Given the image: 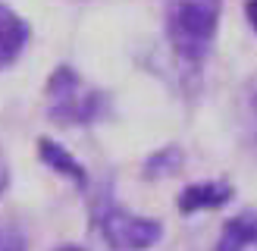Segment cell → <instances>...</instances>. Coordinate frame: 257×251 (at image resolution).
<instances>
[{"instance_id":"cell-9","label":"cell","mask_w":257,"mask_h":251,"mask_svg":"<svg viewBox=\"0 0 257 251\" xmlns=\"http://www.w3.org/2000/svg\"><path fill=\"white\" fill-rule=\"evenodd\" d=\"M0 251H29V238L19 226L0 223Z\"/></svg>"},{"instance_id":"cell-6","label":"cell","mask_w":257,"mask_h":251,"mask_svg":"<svg viewBox=\"0 0 257 251\" xmlns=\"http://www.w3.org/2000/svg\"><path fill=\"white\" fill-rule=\"evenodd\" d=\"M38 157H41V163H44L47 170H54L57 176L69 179L75 188H82V192L88 188V170L72 157V151H66L60 142H54V138L41 135V138H38Z\"/></svg>"},{"instance_id":"cell-10","label":"cell","mask_w":257,"mask_h":251,"mask_svg":"<svg viewBox=\"0 0 257 251\" xmlns=\"http://www.w3.org/2000/svg\"><path fill=\"white\" fill-rule=\"evenodd\" d=\"M7 188H10V163L4 157V151H0V195H4Z\"/></svg>"},{"instance_id":"cell-2","label":"cell","mask_w":257,"mask_h":251,"mask_svg":"<svg viewBox=\"0 0 257 251\" xmlns=\"http://www.w3.org/2000/svg\"><path fill=\"white\" fill-rule=\"evenodd\" d=\"M47 97V119L63 129L91 126L107 113V94L88 85L72 66H57L44 85Z\"/></svg>"},{"instance_id":"cell-8","label":"cell","mask_w":257,"mask_h":251,"mask_svg":"<svg viewBox=\"0 0 257 251\" xmlns=\"http://www.w3.org/2000/svg\"><path fill=\"white\" fill-rule=\"evenodd\" d=\"M179 167H182V151H179V148H163V151H157V154L145 163V173H148V179H157V176L176 173Z\"/></svg>"},{"instance_id":"cell-7","label":"cell","mask_w":257,"mask_h":251,"mask_svg":"<svg viewBox=\"0 0 257 251\" xmlns=\"http://www.w3.org/2000/svg\"><path fill=\"white\" fill-rule=\"evenodd\" d=\"M216 251H257V213H241L223 226Z\"/></svg>"},{"instance_id":"cell-11","label":"cell","mask_w":257,"mask_h":251,"mask_svg":"<svg viewBox=\"0 0 257 251\" xmlns=\"http://www.w3.org/2000/svg\"><path fill=\"white\" fill-rule=\"evenodd\" d=\"M245 16H248V25L257 35V0H248V4H245Z\"/></svg>"},{"instance_id":"cell-5","label":"cell","mask_w":257,"mask_h":251,"mask_svg":"<svg viewBox=\"0 0 257 251\" xmlns=\"http://www.w3.org/2000/svg\"><path fill=\"white\" fill-rule=\"evenodd\" d=\"M32 41V25L0 0V72L16 63Z\"/></svg>"},{"instance_id":"cell-12","label":"cell","mask_w":257,"mask_h":251,"mask_svg":"<svg viewBox=\"0 0 257 251\" xmlns=\"http://www.w3.org/2000/svg\"><path fill=\"white\" fill-rule=\"evenodd\" d=\"M54 251H85V248H79V245H60V248H54Z\"/></svg>"},{"instance_id":"cell-4","label":"cell","mask_w":257,"mask_h":251,"mask_svg":"<svg viewBox=\"0 0 257 251\" xmlns=\"http://www.w3.org/2000/svg\"><path fill=\"white\" fill-rule=\"evenodd\" d=\"M232 195H235V188L226 179H201L179 192L176 207H179V213H204V210H216V207L229 204Z\"/></svg>"},{"instance_id":"cell-3","label":"cell","mask_w":257,"mask_h":251,"mask_svg":"<svg viewBox=\"0 0 257 251\" xmlns=\"http://www.w3.org/2000/svg\"><path fill=\"white\" fill-rule=\"evenodd\" d=\"M94 229L110 251H148L163 238L157 220L132 213L113 198H100L94 204Z\"/></svg>"},{"instance_id":"cell-1","label":"cell","mask_w":257,"mask_h":251,"mask_svg":"<svg viewBox=\"0 0 257 251\" xmlns=\"http://www.w3.org/2000/svg\"><path fill=\"white\" fill-rule=\"evenodd\" d=\"M163 29L173 54L188 66H198L216 41L220 0H170Z\"/></svg>"}]
</instances>
